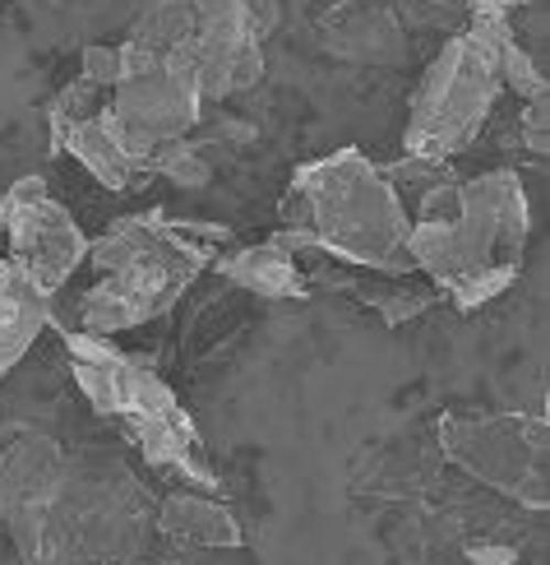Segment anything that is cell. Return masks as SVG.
<instances>
[{"label": "cell", "mask_w": 550, "mask_h": 565, "mask_svg": "<svg viewBox=\"0 0 550 565\" xmlns=\"http://www.w3.org/2000/svg\"><path fill=\"white\" fill-rule=\"evenodd\" d=\"M328 46L338 56H356V61H389V56L402 52L398 19L370 14V10H352L347 23H333L328 29Z\"/></svg>", "instance_id": "8fae6325"}, {"label": "cell", "mask_w": 550, "mask_h": 565, "mask_svg": "<svg viewBox=\"0 0 550 565\" xmlns=\"http://www.w3.org/2000/svg\"><path fill=\"white\" fill-rule=\"evenodd\" d=\"M153 501L103 455H69L52 436L0 450V524L23 565H130L143 552Z\"/></svg>", "instance_id": "6da1fadb"}, {"label": "cell", "mask_w": 550, "mask_h": 565, "mask_svg": "<svg viewBox=\"0 0 550 565\" xmlns=\"http://www.w3.org/2000/svg\"><path fill=\"white\" fill-rule=\"evenodd\" d=\"M227 232L218 227H190L166 223L162 214L121 218L98 246H88V265L98 282L79 297V324L84 334L111 339L121 329H139L158 316H166L181 301Z\"/></svg>", "instance_id": "7a4b0ae2"}, {"label": "cell", "mask_w": 550, "mask_h": 565, "mask_svg": "<svg viewBox=\"0 0 550 565\" xmlns=\"http://www.w3.org/2000/svg\"><path fill=\"white\" fill-rule=\"evenodd\" d=\"M158 529L172 537V543H190V547H241V524L227 514V505L199 501V497L162 501Z\"/></svg>", "instance_id": "30bf717a"}, {"label": "cell", "mask_w": 550, "mask_h": 565, "mask_svg": "<svg viewBox=\"0 0 550 565\" xmlns=\"http://www.w3.org/2000/svg\"><path fill=\"white\" fill-rule=\"evenodd\" d=\"M472 561H476V565H509L514 552H509V547H472Z\"/></svg>", "instance_id": "4fadbf2b"}, {"label": "cell", "mask_w": 550, "mask_h": 565, "mask_svg": "<svg viewBox=\"0 0 550 565\" xmlns=\"http://www.w3.org/2000/svg\"><path fill=\"white\" fill-rule=\"evenodd\" d=\"M522 145L532 153H546V98L522 103Z\"/></svg>", "instance_id": "7c38bea8"}, {"label": "cell", "mask_w": 550, "mask_h": 565, "mask_svg": "<svg viewBox=\"0 0 550 565\" xmlns=\"http://www.w3.org/2000/svg\"><path fill=\"white\" fill-rule=\"evenodd\" d=\"M505 19H509V0H472V29L444 46L440 61L425 70V79L417 88L412 121H408L412 158L449 162L486 126L495 98L505 93L499 46H495Z\"/></svg>", "instance_id": "5b68a950"}, {"label": "cell", "mask_w": 550, "mask_h": 565, "mask_svg": "<svg viewBox=\"0 0 550 565\" xmlns=\"http://www.w3.org/2000/svg\"><path fill=\"white\" fill-rule=\"evenodd\" d=\"M218 274L259 297H305V274L296 269L292 250L278 242L273 246H231L218 260Z\"/></svg>", "instance_id": "9c48e42d"}, {"label": "cell", "mask_w": 550, "mask_h": 565, "mask_svg": "<svg viewBox=\"0 0 550 565\" xmlns=\"http://www.w3.org/2000/svg\"><path fill=\"white\" fill-rule=\"evenodd\" d=\"M88 246L93 242L65 214V204L46 195L42 177H23L0 195V260L29 269L37 288H46L52 297L88 260Z\"/></svg>", "instance_id": "8992f818"}, {"label": "cell", "mask_w": 550, "mask_h": 565, "mask_svg": "<svg viewBox=\"0 0 550 565\" xmlns=\"http://www.w3.org/2000/svg\"><path fill=\"white\" fill-rule=\"evenodd\" d=\"M46 320H52V292L37 288L29 269L0 260V375L33 348Z\"/></svg>", "instance_id": "ba28073f"}, {"label": "cell", "mask_w": 550, "mask_h": 565, "mask_svg": "<svg viewBox=\"0 0 550 565\" xmlns=\"http://www.w3.org/2000/svg\"><path fill=\"white\" fill-rule=\"evenodd\" d=\"M444 455L499 497L546 510V436L522 417L444 422Z\"/></svg>", "instance_id": "52a82bcc"}, {"label": "cell", "mask_w": 550, "mask_h": 565, "mask_svg": "<svg viewBox=\"0 0 550 565\" xmlns=\"http://www.w3.org/2000/svg\"><path fill=\"white\" fill-rule=\"evenodd\" d=\"M287 223L292 232L287 242L278 237L282 246H320L343 265L370 274H417L408 260V204L393 181L356 149L333 153L292 181Z\"/></svg>", "instance_id": "3957f363"}, {"label": "cell", "mask_w": 550, "mask_h": 565, "mask_svg": "<svg viewBox=\"0 0 550 565\" xmlns=\"http://www.w3.org/2000/svg\"><path fill=\"white\" fill-rule=\"evenodd\" d=\"M65 358L88 404L103 417L121 422L143 463L172 468L195 487H213V473L199 455V436L153 366L134 362L130 352L111 348V339L84 334V329H65Z\"/></svg>", "instance_id": "277c9868"}]
</instances>
